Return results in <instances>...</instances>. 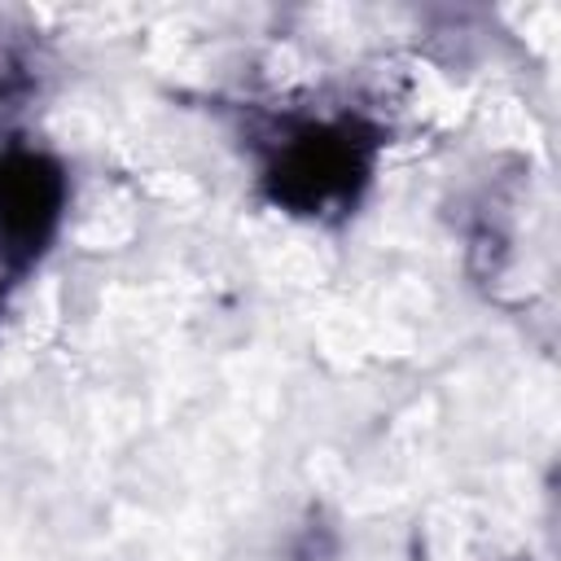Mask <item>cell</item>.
I'll use <instances>...</instances> for the list:
<instances>
[{
	"mask_svg": "<svg viewBox=\"0 0 561 561\" xmlns=\"http://www.w3.org/2000/svg\"><path fill=\"white\" fill-rule=\"evenodd\" d=\"M364 171H368L364 145L351 136V127L302 123L276 145L267 175L280 202H289L294 210L320 215L337 202H351Z\"/></svg>",
	"mask_w": 561,
	"mask_h": 561,
	"instance_id": "1",
	"label": "cell"
},
{
	"mask_svg": "<svg viewBox=\"0 0 561 561\" xmlns=\"http://www.w3.org/2000/svg\"><path fill=\"white\" fill-rule=\"evenodd\" d=\"M61 215V171L39 153H0V285L22 276Z\"/></svg>",
	"mask_w": 561,
	"mask_h": 561,
	"instance_id": "2",
	"label": "cell"
}]
</instances>
